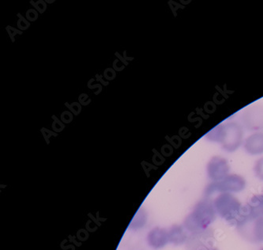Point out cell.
<instances>
[{"instance_id":"19","label":"cell","mask_w":263,"mask_h":250,"mask_svg":"<svg viewBox=\"0 0 263 250\" xmlns=\"http://www.w3.org/2000/svg\"><path fill=\"white\" fill-rule=\"evenodd\" d=\"M6 29H7V33H8L9 36H10V38L12 41L13 43L15 41L16 35H22L23 33V31L10 26H7Z\"/></svg>"},{"instance_id":"2","label":"cell","mask_w":263,"mask_h":250,"mask_svg":"<svg viewBox=\"0 0 263 250\" xmlns=\"http://www.w3.org/2000/svg\"><path fill=\"white\" fill-rule=\"evenodd\" d=\"M243 127L236 122L220 123L205 135L210 142L220 144L227 152H234L240 147L243 141Z\"/></svg>"},{"instance_id":"26","label":"cell","mask_w":263,"mask_h":250,"mask_svg":"<svg viewBox=\"0 0 263 250\" xmlns=\"http://www.w3.org/2000/svg\"><path fill=\"white\" fill-rule=\"evenodd\" d=\"M119 60L118 59H116V60H114V62H113V69H114L116 72H121V70H123V69L125 68V66L123 65L122 67H120V65H119Z\"/></svg>"},{"instance_id":"13","label":"cell","mask_w":263,"mask_h":250,"mask_svg":"<svg viewBox=\"0 0 263 250\" xmlns=\"http://www.w3.org/2000/svg\"><path fill=\"white\" fill-rule=\"evenodd\" d=\"M147 222V213L142 207L139 208L134 216L133 220L129 224V229L132 230H138L144 227Z\"/></svg>"},{"instance_id":"20","label":"cell","mask_w":263,"mask_h":250,"mask_svg":"<svg viewBox=\"0 0 263 250\" xmlns=\"http://www.w3.org/2000/svg\"><path fill=\"white\" fill-rule=\"evenodd\" d=\"M73 113L70 111H64L62 113L60 116V120L64 123H70L73 120Z\"/></svg>"},{"instance_id":"15","label":"cell","mask_w":263,"mask_h":250,"mask_svg":"<svg viewBox=\"0 0 263 250\" xmlns=\"http://www.w3.org/2000/svg\"><path fill=\"white\" fill-rule=\"evenodd\" d=\"M51 119L54 120L53 123L51 124V128L53 129L54 132H60L64 131L65 129V124H64L61 120L58 118L55 115L51 116Z\"/></svg>"},{"instance_id":"31","label":"cell","mask_w":263,"mask_h":250,"mask_svg":"<svg viewBox=\"0 0 263 250\" xmlns=\"http://www.w3.org/2000/svg\"><path fill=\"white\" fill-rule=\"evenodd\" d=\"M259 250H263V247H262V248H260V249H259Z\"/></svg>"},{"instance_id":"11","label":"cell","mask_w":263,"mask_h":250,"mask_svg":"<svg viewBox=\"0 0 263 250\" xmlns=\"http://www.w3.org/2000/svg\"><path fill=\"white\" fill-rule=\"evenodd\" d=\"M243 148L250 155H260L263 154V132H255L250 135L245 139Z\"/></svg>"},{"instance_id":"14","label":"cell","mask_w":263,"mask_h":250,"mask_svg":"<svg viewBox=\"0 0 263 250\" xmlns=\"http://www.w3.org/2000/svg\"><path fill=\"white\" fill-rule=\"evenodd\" d=\"M254 172L258 179L263 181V157L257 160L254 166Z\"/></svg>"},{"instance_id":"28","label":"cell","mask_w":263,"mask_h":250,"mask_svg":"<svg viewBox=\"0 0 263 250\" xmlns=\"http://www.w3.org/2000/svg\"><path fill=\"white\" fill-rule=\"evenodd\" d=\"M115 56H116V57H117V59H118V60H120V61L122 62V64H123V65L124 66H127L129 64V63H127V61H125V60H124V58H123V57H122L121 55H120V53H119V52H116V53H115Z\"/></svg>"},{"instance_id":"6","label":"cell","mask_w":263,"mask_h":250,"mask_svg":"<svg viewBox=\"0 0 263 250\" xmlns=\"http://www.w3.org/2000/svg\"><path fill=\"white\" fill-rule=\"evenodd\" d=\"M241 126L251 132L263 131V105H255L248 107L242 113Z\"/></svg>"},{"instance_id":"22","label":"cell","mask_w":263,"mask_h":250,"mask_svg":"<svg viewBox=\"0 0 263 250\" xmlns=\"http://www.w3.org/2000/svg\"><path fill=\"white\" fill-rule=\"evenodd\" d=\"M104 76L107 80H113L116 78V76H117V72H116L114 69L108 67V68L104 70Z\"/></svg>"},{"instance_id":"1","label":"cell","mask_w":263,"mask_h":250,"mask_svg":"<svg viewBox=\"0 0 263 250\" xmlns=\"http://www.w3.org/2000/svg\"><path fill=\"white\" fill-rule=\"evenodd\" d=\"M214 202L210 198L198 201L183 220V226L189 234L198 233L210 229L217 218Z\"/></svg>"},{"instance_id":"10","label":"cell","mask_w":263,"mask_h":250,"mask_svg":"<svg viewBox=\"0 0 263 250\" xmlns=\"http://www.w3.org/2000/svg\"><path fill=\"white\" fill-rule=\"evenodd\" d=\"M147 242L154 249L164 248L167 243H170L167 229L159 226L153 228L147 235Z\"/></svg>"},{"instance_id":"9","label":"cell","mask_w":263,"mask_h":250,"mask_svg":"<svg viewBox=\"0 0 263 250\" xmlns=\"http://www.w3.org/2000/svg\"><path fill=\"white\" fill-rule=\"evenodd\" d=\"M214 232L210 228L205 231L189 234L186 246L189 250H198L202 247L214 245Z\"/></svg>"},{"instance_id":"7","label":"cell","mask_w":263,"mask_h":250,"mask_svg":"<svg viewBox=\"0 0 263 250\" xmlns=\"http://www.w3.org/2000/svg\"><path fill=\"white\" fill-rule=\"evenodd\" d=\"M230 166L226 158L220 156H214L206 166V173L212 182H219L230 174Z\"/></svg>"},{"instance_id":"23","label":"cell","mask_w":263,"mask_h":250,"mask_svg":"<svg viewBox=\"0 0 263 250\" xmlns=\"http://www.w3.org/2000/svg\"><path fill=\"white\" fill-rule=\"evenodd\" d=\"M41 133L43 134L44 137H45V140L47 141L48 144H49V138L51 136H55L57 137V134L55 132H52V131L48 130V129H45V128H42L41 129Z\"/></svg>"},{"instance_id":"21","label":"cell","mask_w":263,"mask_h":250,"mask_svg":"<svg viewBox=\"0 0 263 250\" xmlns=\"http://www.w3.org/2000/svg\"><path fill=\"white\" fill-rule=\"evenodd\" d=\"M26 19L30 22H35L38 19V12L35 9H29L26 11Z\"/></svg>"},{"instance_id":"3","label":"cell","mask_w":263,"mask_h":250,"mask_svg":"<svg viewBox=\"0 0 263 250\" xmlns=\"http://www.w3.org/2000/svg\"><path fill=\"white\" fill-rule=\"evenodd\" d=\"M213 202L217 216L236 226L243 207L237 197L231 193H220L213 200Z\"/></svg>"},{"instance_id":"25","label":"cell","mask_w":263,"mask_h":250,"mask_svg":"<svg viewBox=\"0 0 263 250\" xmlns=\"http://www.w3.org/2000/svg\"><path fill=\"white\" fill-rule=\"evenodd\" d=\"M88 87L89 88V89L92 90L95 89V88H98V90H99V91H98V93H97V94H94L95 95H100L101 94V91H102V86H101V84H100L99 82H98V84L96 85H91L90 82H88L87 84Z\"/></svg>"},{"instance_id":"16","label":"cell","mask_w":263,"mask_h":250,"mask_svg":"<svg viewBox=\"0 0 263 250\" xmlns=\"http://www.w3.org/2000/svg\"><path fill=\"white\" fill-rule=\"evenodd\" d=\"M64 105L73 113V116H78L82 112V105L80 103L73 102L71 104H69L68 102H66Z\"/></svg>"},{"instance_id":"24","label":"cell","mask_w":263,"mask_h":250,"mask_svg":"<svg viewBox=\"0 0 263 250\" xmlns=\"http://www.w3.org/2000/svg\"><path fill=\"white\" fill-rule=\"evenodd\" d=\"M86 99H89V97H88V95H86V94H81V95H79V101L81 105H85V106H86V105H89L91 102V99H89V101H86Z\"/></svg>"},{"instance_id":"29","label":"cell","mask_w":263,"mask_h":250,"mask_svg":"<svg viewBox=\"0 0 263 250\" xmlns=\"http://www.w3.org/2000/svg\"><path fill=\"white\" fill-rule=\"evenodd\" d=\"M198 250H219L218 248L214 247V245H210V246L202 247V248H199Z\"/></svg>"},{"instance_id":"27","label":"cell","mask_w":263,"mask_h":250,"mask_svg":"<svg viewBox=\"0 0 263 250\" xmlns=\"http://www.w3.org/2000/svg\"><path fill=\"white\" fill-rule=\"evenodd\" d=\"M97 81L98 82H101V84L104 85V86H107L108 84H109V82L108 81H104V78H103L102 75H96Z\"/></svg>"},{"instance_id":"17","label":"cell","mask_w":263,"mask_h":250,"mask_svg":"<svg viewBox=\"0 0 263 250\" xmlns=\"http://www.w3.org/2000/svg\"><path fill=\"white\" fill-rule=\"evenodd\" d=\"M17 17H18V20H17V26L18 27V29L20 30L24 31L26 30V29H29V26H30V23H29V21L27 19H25L23 15L21 14H17Z\"/></svg>"},{"instance_id":"5","label":"cell","mask_w":263,"mask_h":250,"mask_svg":"<svg viewBox=\"0 0 263 250\" xmlns=\"http://www.w3.org/2000/svg\"><path fill=\"white\" fill-rule=\"evenodd\" d=\"M263 216V192L261 194L253 195L245 204L242 210V214L239 221L236 223V227L242 226L248 222L253 221Z\"/></svg>"},{"instance_id":"8","label":"cell","mask_w":263,"mask_h":250,"mask_svg":"<svg viewBox=\"0 0 263 250\" xmlns=\"http://www.w3.org/2000/svg\"><path fill=\"white\" fill-rule=\"evenodd\" d=\"M238 231L248 242L263 243V216L237 227Z\"/></svg>"},{"instance_id":"30","label":"cell","mask_w":263,"mask_h":250,"mask_svg":"<svg viewBox=\"0 0 263 250\" xmlns=\"http://www.w3.org/2000/svg\"><path fill=\"white\" fill-rule=\"evenodd\" d=\"M45 2H46L47 4H54V3L55 2V0H46V1H45Z\"/></svg>"},{"instance_id":"12","label":"cell","mask_w":263,"mask_h":250,"mask_svg":"<svg viewBox=\"0 0 263 250\" xmlns=\"http://www.w3.org/2000/svg\"><path fill=\"white\" fill-rule=\"evenodd\" d=\"M167 231H168L170 243L176 246L186 244L189 233L183 225H173L170 229H167Z\"/></svg>"},{"instance_id":"18","label":"cell","mask_w":263,"mask_h":250,"mask_svg":"<svg viewBox=\"0 0 263 250\" xmlns=\"http://www.w3.org/2000/svg\"><path fill=\"white\" fill-rule=\"evenodd\" d=\"M31 5L36 8L40 14H44L47 9V3L44 0H38L37 2H33V0L30 1Z\"/></svg>"},{"instance_id":"4","label":"cell","mask_w":263,"mask_h":250,"mask_svg":"<svg viewBox=\"0 0 263 250\" xmlns=\"http://www.w3.org/2000/svg\"><path fill=\"white\" fill-rule=\"evenodd\" d=\"M247 182L241 175L232 173L222 180L212 182L204 190V197L210 198L214 193H238L245 190Z\"/></svg>"}]
</instances>
